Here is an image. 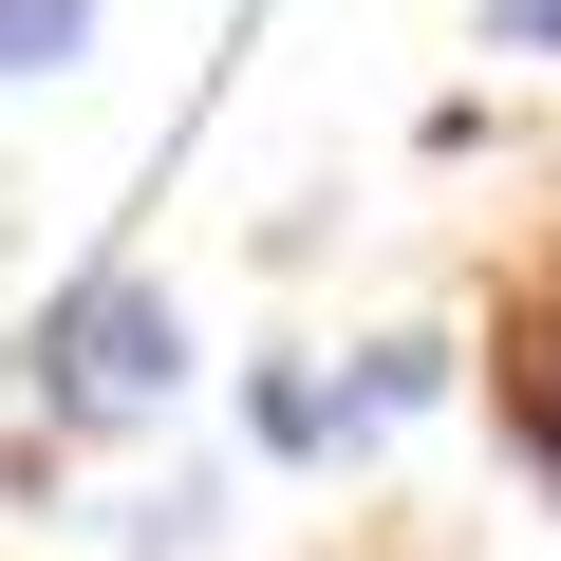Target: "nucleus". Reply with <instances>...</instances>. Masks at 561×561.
<instances>
[{"instance_id": "1", "label": "nucleus", "mask_w": 561, "mask_h": 561, "mask_svg": "<svg viewBox=\"0 0 561 561\" xmlns=\"http://www.w3.org/2000/svg\"><path fill=\"white\" fill-rule=\"evenodd\" d=\"M38 412L57 431H150V412H187V300L150 262H94L76 300L38 319Z\"/></svg>"}, {"instance_id": "2", "label": "nucleus", "mask_w": 561, "mask_h": 561, "mask_svg": "<svg viewBox=\"0 0 561 561\" xmlns=\"http://www.w3.org/2000/svg\"><path fill=\"white\" fill-rule=\"evenodd\" d=\"M243 431H262L280 468H337L375 412H356V375H319V356H262V375H243Z\"/></svg>"}, {"instance_id": "3", "label": "nucleus", "mask_w": 561, "mask_h": 561, "mask_svg": "<svg viewBox=\"0 0 561 561\" xmlns=\"http://www.w3.org/2000/svg\"><path fill=\"white\" fill-rule=\"evenodd\" d=\"M505 449L561 486V280H542V300L505 319Z\"/></svg>"}, {"instance_id": "4", "label": "nucleus", "mask_w": 561, "mask_h": 561, "mask_svg": "<svg viewBox=\"0 0 561 561\" xmlns=\"http://www.w3.org/2000/svg\"><path fill=\"white\" fill-rule=\"evenodd\" d=\"M431 393H449V337H431V319H393V337L356 356V412L393 431V412H431Z\"/></svg>"}, {"instance_id": "5", "label": "nucleus", "mask_w": 561, "mask_h": 561, "mask_svg": "<svg viewBox=\"0 0 561 561\" xmlns=\"http://www.w3.org/2000/svg\"><path fill=\"white\" fill-rule=\"evenodd\" d=\"M113 0H0V76H76Z\"/></svg>"}, {"instance_id": "6", "label": "nucleus", "mask_w": 561, "mask_h": 561, "mask_svg": "<svg viewBox=\"0 0 561 561\" xmlns=\"http://www.w3.org/2000/svg\"><path fill=\"white\" fill-rule=\"evenodd\" d=\"M486 57H561V0H486Z\"/></svg>"}]
</instances>
